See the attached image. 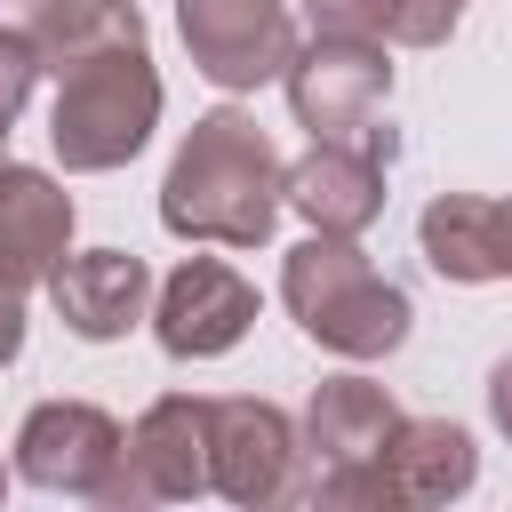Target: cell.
I'll return each mask as SVG.
<instances>
[{
    "label": "cell",
    "instance_id": "obj_15",
    "mask_svg": "<svg viewBox=\"0 0 512 512\" xmlns=\"http://www.w3.org/2000/svg\"><path fill=\"white\" fill-rule=\"evenodd\" d=\"M416 248H424V264L440 280L488 288V280H504V208L488 192H440L416 216Z\"/></svg>",
    "mask_w": 512,
    "mask_h": 512
},
{
    "label": "cell",
    "instance_id": "obj_5",
    "mask_svg": "<svg viewBox=\"0 0 512 512\" xmlns=\"http://www.w3.org/2000/svg\"><path fill=\"white\" fill-rule=\"evenodd\" d=\"M208 488H216V480H208V400L160 392V400L128 424V448H120V464H112V480H104L96 504L144 512V504H192V496H208Z\"/></svg>",
    "mask_w": 512,
    "mask_h": 512
},
{
    "label": "cell",
    "instance_id": "obj_3",
    "mask_svg": "<svg viewBox=\"0 0 512 512\" xmlns=\"http://www.w3.org/2000/svg\"><path fill=\"white\" fill-rule=\"evenodd\" d=\"M160 128V72L136 48H104L72 72H56V104H48V144L64 160V176H104L128 168Z\"/></svg>",
    "mask_w": 512,
    "mask_h": 512
},
{
    "label": "cell",
    "instance_id": "obj_10",
    "mask_svg": "<svg viewBox=\"0 0 512 512\" xmlns=\"http://www.w3.org/2000/svg\"><path fill=\"white\" fill-rule=\"evenodd\" d=\"M48 304L80 344H112L136 320H152V272L128 248H72L48 272Z\"/></svg>",
    "mask_w": 512,
    "mask_h": 512
},
{
    "label": "cell",
    "instance_id": "obj_18",
    "mask_svg": "<svg viewBox=\"0 0 512 512\" xmlns=\"http://www.w3.org/2000/svg\"><path fill=\"white\" fill-rule=\"evenodd\" d=\"M40 48L24 40V24H0V168H8V128H16V112L32 104V88H40Z\"/></svg>",
    "mask_w": 512,
    "mask_h": 512
},
{
    "label": "cell",
    "instance_id": "obj_4",
    "mask_svg": "<svg viewBox=\"0 0 512 512\" xmlns=\"http://www.w3.org/2000/svg\"><path fill=\"white\" fill-rule=\"evenodd\" d=\"M384 96H392V56L376 32L360 24H312V40L288 64V112L312 144H368V152H400V136L384 128Z\"/></svg>",
    "mask_w": 512,
    "mask_h": 512
},
{
    "label": "cell",
    "instance_id": "obj_12",
    "mask_svg": "<svg viewBox=\"0 0 512 512\" xmlns=\"http://www.w3.org/2000/svg\"><path fill=\"white\" fill-rule=\"evenodd\" d=\"M64 256H72V192L48 168L8 160L0 168V272L16 288H48Z\"/></svg>",
    "mask_w": 512,
    "mask_h": 512
},
{
    "label": "cell",
    "instance_id": "obj_7",
    "mask_svg": "<svg viewBox=\"0 0 512 512\" xmlns=\"http://www.w3.org/2000/svg\"><path fill=\"white\" fill-rule=\"evenodd\" d=\"M176 32L200 80H216L224 96H248L264 80H288L296 64V16L288 0H176Z\"/></svg>",
    "mask_w": 512,
    "mask_h": 512
},
{
    "label": "cell",
    "instance_id": "obj_13",
    "mask_svg": "<svg viewBox=\"0 0 512 512\" xmlns=\"http://www.w3.org/2000/svg\"><path fill=\"white\" fill-rule=\"evenodd\" d=\"M384 152L368 144H312L304 160H288V208L312 232H368L384 216Z\"/></svg>",
    "mask_w": 512,
    "mask_h": 512
},
{
    "label": "cell",
    "instance_id": "obj_17",
    "mask_svg": "<svg viewBox=\"0 0 512 512\" xmlns=\"http://www.w3.org/2000/svg\"><path fill=\"white\" fill-rule=\"evenodd\" d=\"M336 24H360L384 48H440L464 24V0H344Z\"/></svg>",
    "mask_w": 512,
    "mask_h": 512
},
{
    "label": "cell",
    "instance_id": "obj_21",
    "mask_svg": "<svg viewBox=\"0 0 512 512\" xmlns=\"http://www.w3.org/2000/svg\"><path fill=\"white\" fill-rule=\"evenodd\" d=\"M304 8H312V24H336L344 16V0H304Z\"/></svg>",
    "mask_w": 512,
    "mask_h": 512
},
{
    "label": "cell",
    "instance_id": "obj_22",
    "mask_svg": "<svg viewBox=\"0 0 512 512\" xmlns=\"http://www.w3.org/2000/svg\"><path fill=\"white\" fill-rule=\"evenodd\" d=\"M504 208V280H512V200H496Z\"/></svg>",
    "mask_w": 512,
    "mask_h": 512
},
{
    "label": "cell",
    "instance_id": "obj_8",
    "mask_svg": "<svg viewBox=\"0 0 512 512\" xmlns=\"http://www.w3.org/2000/svg\"><path fill=\"white\" fill-rule=\"evenodd\" d=\"M256 328V280L232 272L224 256H184L152 288V336L168 360H216Z\"/></svg>",
    "mask_w": 512,
    "mask_h": 512
},
{
    "label": "cell",
    "instance_id": "obj_6",
    "mask_svg": "<svg viewBox=\"0 0 512 512\" xmlns=\"http://www.w3.org/2000/svg\"><path fill=\"white\" fill-rule=\"evenodd\" d=\"M208 480L224 504H288L296 480H304V424L256 392H232V400H208Z\"/></svg>",
    "mask_w": 512,
    "mask_h": 512
},
{
    "label": "cell",
    "instance_id": "obj_14",
    "mask_svg": "<svg viewBox=\"0 0 512 512\" xmlns=\"http://www.w3.org/2000/svg\"><path fill=\"white\" fill-rule=\"evenodd\" d=\"M376 464H384L392 504H456V496H472V480H480V448H472V432L448 424V416H400Z\"/></svg>",
    "mask_w": 512,
    "mask_h": 512
},
{
    "label": "cell",
    "instance_id": "obj_2",
    "mask_svg": "<svg viewBox=\"0 0 512 512\" xmlns=\"http://www.w3.org/2000/svg\"><path fill=\"white\" fill-rule=\"evenodd\" d=\"M280 304H288L296 328H304L320 352H336V360H384V352H400L408 328H416L408 288H392V280L368 264L360 232H312V240H296L288 264H280Z\"/></svg>",
    "mask_w": 512,
    "mask_h": 512
},
{
    "label": "cell",
    "instance_id": "obj_1",
    "mask_svg": "<svg viewBox=\"0 0 512 512\" xmlns=\"http://www.w3.org/2000/svg\"><path fill=\"white\" fill-rule=\"evenodd\" d=\"M288 208V160L256 128V112L216 104L184 128L160 176V224L200 248H264Z\"/></svg>",
    "mask_w": 512,
    "mask_h": 512
},
{
    "label": "cell",
    "instance_id": "obj_20",
    "mask_svg": "<svg viewBox=\"0 0 512 512\" xmlns=\"http://www.w3.org/2000/svg\"><path fill=\"white\" fill-rule=\"evenodd\" d=\"M488 424H496V432L512 440V352H504V360L488 368Z\"/></svg>",
    "mask_w": 512,
    "mask_h": 512
},
{
    "label": "cell",
    "instance_id": "obj_16",
    "mask_svg": "<svg viewBox=\"0 0 512 512\" xmlns=\"http://www.w3.org/2000/svg\"><path fill=\"white\" fill-rule=\"evenodd\" d=\"M8 24H24V40L40 48L48 72H72L104 48H136L144 16L136 0H8Z\"/></svg>",
    "mask_w": 512,
    "mask_h": 512
},
{
    "label": "cell",
    "instance_id": "obj_19",
    "mask_svg": "<svg viewBox=\"0 0 512 512\" xmlns=\"http://www.w3.org/2000/svg\"><path fill=\"white\" fill-rule=\"evenodd\" d=\"M24 296H32V288H16V280L0 272V368H16V352H24Z\"/></svg>",
    "mask_w": 512,
    "mask_h": 512
},
{
    "label": "cell",
    "instance_id": "obj_23",
    "mask_svg": "<svg viewBox=\"0 0 512 512\" xmlns=\"http://www.w3.org/2000/svg\"><path fill=\"white\" fill-rule=\"evenodd\" d=\"M0 496H8V464H0Z\"/></svg>",
    "mask_w": 512,
    "mask_h": 512
},
{
    "label": "cell",
    "instance_id": "obj_11",
    "mask_svg": "<svg viewBox=\"0 0 512 512\" xmlns=\"http://www.w3.org/2000/svg\"><path fill=\"white\" fill-rule=\"evenodd\" d=\"M400 424V400L376 376H320L304 400V472H352L376 464Z\"/></svg>",
    "mask_w": 512,
    "mask_h": 512
},
{
    "label": "cell",
    "instance_id": "obj_9",
    "mask_svg": "<svg viewBox=\"0 0 512 512\" xmlns=\"http://www.w3.org/2000/svg\"><path fill=\"white\" fill-rule=\"evenodd\" d=\"M120 448H128V432L96 400H40L16 424V480H32L40 496H88L96 504Z\"/></svg>",
    "mask_w": 512,
    "mask_h": 512
}]
</instances>
